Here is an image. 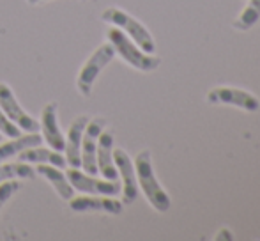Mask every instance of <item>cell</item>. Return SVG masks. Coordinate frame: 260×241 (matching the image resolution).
Returning <instances> with one entry per match:
<instances>
[{"label":"cell","mask_w":260,"mask_h":241,"mask_svg":"<svg viewBox=\"0 0 260 241\" xmlns=\"http://www.w3.org/2000/svg\"><path fill=\"white\" fill-rule=\"evenodd\" d=\"M90 117L87 115H78L69 124V130L66 133V144H64V156L68 167L71 169H80L82 167V140L83 131Z\"/></svg>","instance_id":"12"},{"label":"cell","mask_w":260,"mask_h":241,"mask_svg":"<svg viewBox=\"0 0 260 241\" xmlns=\"http://www.w3.org/2000/svg\"><path fill=\"white\" fill-rule=\"evenodd\" d=\"M30 6H38V4H41V2H45V0H27Z\"/></svg>","instance_id":"22"},{"label":"cell","mask_w":260,"mask_h":241,"mask_svg":"<svg viewBox=\"0 0 260 241\" xmlns=\"http://www.w3.org/2000/svg\"><path fill=\"white\" fill-rule=\"evenodd\" d=\"M21 188L20 181L18 179H9V181H2L0 183V211L2 207L9 202V199Z\"/></svg>","instance_id":"19"},{"label":"cell","mask_w":260,"mask_h":241,"mask_svg":"<svg viewBox=\"0 0 260 241\" xmlns=\"http://www.w3.org/2000/svg\"><path fill=\"white\" fill-rule=\"evenodd\" d=\"M43 144V137L38 131H30L27 135H18V137L11 138L9 142H2L0 144V163L6 162V160L18 156L20 153L27 151L30 147Z\"/></svg>","instance_id":"15"},{"label":"cell","mask_w":260,"mask_h":241,"mask_svg":"<svg viewBox=\"0 0 260 241\" xmlns=\"http://www.w3.org/2000/svg\"><path fill=\"white\" fill-rule=\"evenodd\" d=\"M0 108L7 115V119L13 120L21 131H25V133L39 131V120L25 112V108L21 107L20 101L14 96L13 89L4 82H0Z\"/></svg>","instance_id":"7"},{"label":"cell","mask_w":260,"mask_h":241,"mask_svg":"<svg viewBox=\"0 0 260 241\" xmlns=\"http://www.w3.org/2000/svg\"><path fill=\"white\" fill-rule=\"evenodd\" d=\"M113 162H115L117 172L120 177V193H122V204H133L138 197V181L135 172V163L124 149H113Z\"/></svg>","instance_id":"9"},{"label":"cell","mask_w":260,"mask_h":241,"mask_svg":"<svg viewBox=\"0 0 260 241\" xmlns=\"http://www.w3.org/2000/svg\"><path fill=\"white\" fill-rule=\"evenodd\" d=\"M124 204L120 200L113 199L108 195H89L82 193L80 197H71L69 199V207L76 213H85V211H98V213L108 215H120Z\"/></svg>","instance_id":"11"},{"label":"cell","mask_w":260,"mask_h":241,"mask_svg":"<svg viewBox=\"0 0 260 241\" xmlns=\"http://www.w3.org/2000/svg\"><path fill=\"white\" fill-rule=\"evenodd\" d=\"M0 133L4 137H9V138H14L18 135H21V130L13 123L11 119H7V115L4 114V110L0 108Z\"/></svg>","instance_id":"20"},{"label":"cell","mask_w":260,"mask_h":241,"mask_svg":"<svg viewBox=\"0 0 260 241\" xmlns=\"http://www.w3.org/2000/svg\"><path fill=\"white\" fill-rule=\"evenodd\" d=\"M36 176V169L32 163L27 162H13L0 165V183L9 179H32Z\"/></svg>","instance_id":"17"},{"label":"cell","mask_w":260,"mask_h":241,"mask_svg":"<svg viewBox=\"0 0 260 241\" xmlns=\"http://www.w3.org/2000/svg\"><path fill=\"white\" fill-rule=\"evenodd\" d=\"M101 20L105 23L117 27L124 32L129 39H133L144 52L154 53L156 52V43L152 39V34L149 32V28L142 23L140 20H137L135 16H131L129 13L119 9V7H108L101 14Z\"/></svg>","instance_id":"3"},{"label":"cell","mask_w":260,"mask_h":241,"mask_svg":"<svg viewBox=\"0 0 260 241\" xmlns=\"http://www.w3.org/2000/svg\"><path fill=\"white\" fill-rule=\"evenodd\" d=\"M214 239H216V241H232V239H234V234L230 232V229L221 227L218 232H216Z\"/></svg>","instance_id":"21"},{"label":"cell","mask_w":260,"mask_h":241,"mask_svg":"<svg viewBox=\"0 0 260 241\" xmlns=\"http://www.w3.org/2000/svg\"><path fill=\"white\" fill-rule=\"evenodd\" d=\"M115 57V50H113L112 43H103L100 45L90 57L85 61V64L80 68L78 76H76V89L82 96H90L92 93V87L96 83L98 76L101 75V71L113 61Z\"/></svg>","instance_id":"4"},{"label":"cell","mask_w":260,"mask_h":241,"mask_svg":"<svg viewBox=\"0 0 260 241\" xmlns=\"http://www.w3.org/2000/svg\"><path fill=\"white\" fill-rule=\"evenodd\" d=\"M20 162H27L32 163V165H55V167H68V162H66V156L62 155L60 151H55L52 147H41V145H36V147H30L27 151L20 153L18 155Z\"/></svg>","instance_id":"14"},{"label":"cell","mask_w":260,"mask_h":241,"mask_svg":"<svg viewBox=\"0 0 260 241\" xmlns=\"http://www.w3.org/2000/svg\"><path fill=\"white\" fill-rule=\"evenodd\" d=\"M135 163V172H137L138 188L144 192L147 202L157 211V213H167L172 206L170 195L165 192V188L159 185L152 167V156L149 149H144L137 155L133 160Z\"/></svg>","instance_id":"1"},{"label":"cell","mask_w":260,"mask_h":241,"mask_svg":"<svg viewBox=\"0 0 260 241\" xmlns=\"http://www.w3.org/2000/svg\"><path fill=\"white\" fill-rule=\"evenodd\" d=\"M113 149H115V137H113L112 131L105 128L100 135V140H98V174H101L105 179L117 181L119 179V172H117L115 162H113Z\"/></svg>","instance_id":"13"},{"label":"cell","mask_w":260,"mask_h":241,"mask_svg":"<svg viewBox=\"0 0 260 241\" xmlns=\"http://www.w3.org/2000/svg\"><path fill=\"white\" fill-rule=\"evenodd\" d=\"M106 128L105 117H90L83 131L82 140V167L80 169L87 174L98 176V163H96V151H98V140L100 135Z\"/></svg>","instance_id":"8"},{"label":"cell","mask_w":260,"mask_h":241,"mask_svg":"<svg viewBox=\"0 0 260 241\" xmlns=\"http://www.w3.org/2000/svg\"><path fill=\"white\" fill-rule=\"evenodd\" d=\"M258 20H260V0H248L244 9L241 11V14L232 23V27L236 31L244 32V31H250Z\"/></svg>","instance_id":"18"},{"label":"cell","mask_w":260,"mask_h":241,"mask_svg":"<svg viewBox=\"0 0 260 241\" xmlns=\"http://www.w3.org/2000/svg\"><path fill=\"white\" fill-rule=\"evenodd\" d=\"M69 183L75 188V192L80 193H89V195H108V197H115L120 193V183L119 179L112 181V179H100V177L92 176V174L83 172L82 169H71L69 167L68 172Z\"/></svg>","instance_id":"6"},{"label":"cell","mask_w":260,"mask_h":241,"mask_svg":"<svg viewBox=\"0 0 260 241\" xmlns=\"http://www.w3.org/2000/svg\"><path fill=\"white\" fill-rule=\"evenodd\" d=\"M36 174H39V176H43L46 181H50V185L53 186V190L58 193L60 199L69 200L73 195H75V188L71 186L68 176H66V172H62L60 167L45 165V163H43V165H38Z\"/></svg>","instance_id":"16"},{"label":"cell","mask_w":260,"mask_h":241,"mask_svg":"<svg viewBox=\"0 0 260 241\" xmlns=\"http://www.w3.org/2000/svg\"><path fill=\"white\" fill-rule=\"evenodd\" d=\"M39 130H41L43 142L48 144V147L55 149V151L64 153L66 144V135L60 130L58 124V103L57 101H50L45 105L41 110V120H39Z\"/></svg>","instance_id":"10"},{"label":"cell","mask_w":260,"mask_h":241,"mask_svg":"<svg viewBox=\"0 0 260 241\" xmlns=\"http://www.w3.org/2000/svg\"><path fill=\"white\" fill-rule=\"evenodd\" d=\"M206 100L211 105H230V107L241 108L244 112H257L260 107V100L255 94L232 85L214 87L209 91Z\"/></svg>","instance_id":"5"},{"label":"cell","mask_w":260,"mask_h":241,"mask_svg":"<svg viewBox=\"0 0 260 241\" xmlns=\"http://www.w3.org/2000/svg\"><path fill=\"white\" fill-rule=\"evenodd\" d=\"M106 39L108 43H112L113 50H115V55H119L120 59L126 62L127 66L138 69L142 73H151L154 69L159 68L161 61L159 57H156L154 53H147L124 34L120 28L112 27L106 32Z\"/></svg>","instance_id":"2"},{"label":"cell","mask_w":260,"mask_h":241,"mask_svg":"<svg viewBox=\"0 0 260 241\" xmlns=\"http://www.w3.org/2000/svg\"><path fill=\"white\" fill-rule=\"evenodd\" d=\"M2 137H4V135H2V133H0V140H2Z\"/></svg>","instance_id":"23"}]
</instances>
